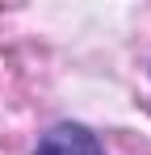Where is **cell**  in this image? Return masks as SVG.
<instances>
[{
    "label": "cell",
    "instance_id": "1",
    "mask_svg": "<svg viewBox=\"0 0 151 155\" xmlns=\"http://www.w3.org/2000/svg\"><path fill=\"white\" fill-rule=\"evenodd\" d=\"M34 155H105V147H101V138L88 126L59 122V126H50L46 134L38 138V151Z\"/></svg>",
    "mask_w": 151,
    "mask_h": 155
}]
</instances>
